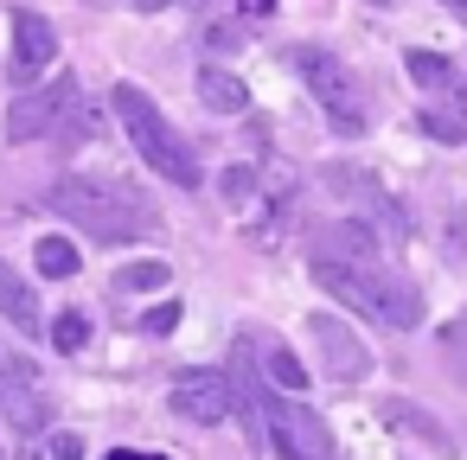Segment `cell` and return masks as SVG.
Segmentation results:
<instances>
[{"label":"cell","mask_w":467,"mask_h":460,"mask_svg":"<svg viewBox=\"0 0 467 460\" xmlns=\"http://www.w3.org/2000/svg\"><path fill=\"white\" fill-rule=\"evenodd\" d=\"M46 205H52L65 224L90 230L97 243H148V237H161L154 199H148L135 179H122V173H65V179L46 192Z\"/></svg>","instance_id":"6da1fadb"},{"label":"cell","mask_w":467,"mask_h":460,"mask_svg":"<svg viewBox=\"0 0 467 460\" xmlns=\"http://www.w3.org/2000/svg\"><path fill=\"white\" fill-rule=\"evenodd\" d=\"M109 109H116V122H122L129 148L141 154V167H148L154 179H167L173 192H199V186H205V167H199V154L186 148V135H180V128L161 116V103H154L141 84H116Z\"/></svg>","instance_id":"7a4b0ae2"},{"label":"cell","mask_w":467,"mask_h":460,"mask_svg":"<svg viewBox=\"0 0 467 460\" xmlns=\"http://www.w3.org/2000/svg\"><path fill=\"white\" fill-rule=\"evenodd\" d=\"M314 281H320L339 307H352L358 320H371V326L410 332V326L422 320V294H416V281H403V275H390V269H378V262L314 256Z\"/></svg>","instance_id":"3957f363"},{"label":"cell","mask_w":467,"mask_h":460,"mask_svg":"<svg viewBox=\"0 0 467 460\" xmlns=\"http://www.w3.org/2000/svg\"><path fill=\"white\" fill-rule=\"evenodd\" d=\"M295 71H301L307 97L320 103V116L333 122V135H365V128H371L365 84L346 71V58H333V52H320V46H301V52H295Z\"/></svg>","instance_id":"277c9868"},{"label":"cell","mask_w":467,"mask_h":460,"mask_svg":"<svg viewBox=\"0 0 467 460\" xmlns=\"http://www.w3.org/2000/svg\"><path fill=\"white\" fill-rule=\"evenodd\" d=\"M403 71H410V77H416V90L435 103V109H422V122H416V128H422V135H435V141H461V135H467V84H461V71H454L441 52H422V46L403 58Z\"/></svg>","instance_id":"5b68a950"},{"label":"cell","mask_w":467,"mask_h":460,"mask_svg":"<svg viewBox=\"0 0 467 460\" xmlns=\"http://www.w3.org/2000/svg\"><path fill=\"white\" fill-rule=\"evenodd\" d=\"M256 415H263V428H269V447H275V460H333V428L307 409V403H295L288 390H263L256 396Z\"/></svg>","instance_id":"8992f818"},{"label":"cell","mask_w":467,"mask_h":460,"mask_svg":"<svg viewBox=\"0 0 467 460\" xmlns=\"http://www.w3.org/2000/svg\"><path fill=\"white\" fill-rule=\"evenodd\" d=\"M84 103V84L78 77H52V84H33L7 103V141H46V135H65L71 109Z\"/></svg>","instance_id":"52a82bcc"},{"label":"cell","mask_w":467,"mask_h":460,"mask_svg":"<svg viewBox=\"0 0 467 460\" xmlns=\"http://www.w3.org/2000/svg\"><path fill=\"white\" fill-rule=\"evenodd\" d=\"M0 409H7V422H14V434L20 441H33L39 428H46V377H39V364L20 352V345H7L0 339Z\"/></svg>","instance_id":"ba28073f"},{"label":"cell","mask_w":467,"mask_h":460,"mask_svg":"<svg viewBox=\"0 0 467 460\" xmlns=\"http://www.w3.org/2000/svg\"><path fill=\"white\" fill-rule=\"evenodd\" d=\"M58 58V26L39 7H14V84L33 90Z\"/></svg>","instance_id":"9c48e42d"},{"label":"cell","mask_w":467,"mask_h":460,"mask_svg":"<svg viewBox=\"0 0 467 460\" xmlns=\"http://www.w3.org/2000/svg\"><path fill=\"white\" fill-rule=\"evenodd\" d=\"M167 396H173V409H180L186 422H199V428H218V422L231 415V403H237V396H231V377H224V371H205V364L180 371Z\"/></svg>","instance_id":"30bf717a"},{"label":"cell","mask_w":467,"mask_h":460,"mask_svg":"<svg viewBox=\"0 0 467 460\" xmlns=\"http://www.w3.org/2000/svg\"><path fill=\"white\" fill-rule=\"evenodd\" d=\"M327 186H333L339 199H352V205H358L365 218L378 211V218H384V230H390V237H403V211H397V205L384 199V186H378L371 173H358V167H333V173H327Z\"/></svg>","instance_id":"8fae6325"},{"label":"cell","mask_w":467,"mask_h":460,"mask_svg":"<svg viewBox=\"0 0 467 460\" xmlns=\"http://www.w3.org/2000/svg\"><path fill=\"white\" fill-rule=\"evenodd\" d=\"M307 332H314V345L327 352V364H333V377H346V383H358V377L371 371V352H365V345H358V339L346 332V320H320V313H314V326H307Z\"/></svg>","instance_id":"7c38bea8"},{"label":"cell","mask_w":467,"mask_h":460,"mask_svg":"<svg viewBox=\"0 0 467 460\" xmlns=\"http://www.w3.org/2000/svg\"><path fill=\"white\" fill-rule=\"evenodd\" d=\"M0 320L14 326V339H26V332H39V294H33V281H20L14 275V262H0Z\"/></svg>","instance_id":"4fadbf2b"},{"label":"cell","mask_w":467,"mask_h":460,"mask_svg":"<svg viewBox=\"0 0 467 460\" xmlns=\"http://www.w3.org/2000/svg\"><path fill=\"white\" fill-rule=\"evenodd\" d=\"M199 103L218 109V116H237V109H250V90H244V77H231L224 65H205V71H199Z\"/></svg>","instance_id":"5bb4252c"},{"label":"cell","mask_w":467,"mask_h":460,"mask_svg":"<svg viewBox=\"0 0 467 460\" xmlns=\"http://www.w3.org/2000/svg\"><path fill=\"white\" fill-rule=\"evenodd\" d=\"M33 262H39L46 281H71V275H78V243H65V237H39Z\"/></svg>","instance_id":"9a60e30c"},{"label":"cell","mask_w":467,"mask_h":460,"mask_svg":"<svg viewBox=\"0 0 467 460\" xmlns=\"http://www.w3.org/2000/svg\"><path fill=\"white\" fill-rule=\"evenodd\" d=\"M263 371H269V377H275V390H288V396H301V390H307V371H301V358H295L288 345H269V352H263Z\"/></svg>","instance_id":"2e32d148"},{"label":"cell","mask_w":467,"mask_h":460,"mask_svg":"<svg viewBox=\"0 0 467 460\" xmlns=\"http://www.w3.org/2000/svg\"><path fill=\"white\" fill-rule=\"evenodd\" d=\"M58 352H84L90 345V313H78V307H65L58 320H52V332H46Z\"/></svg>","instance_id":"e0dca14e"},{"label":"cell","mask_w":467,"mask_h":460,"mask_svg":"<svg viewBox=\"0 0 467 460\" xmlns=\"http://www.w3.org/2000/svg\"><path fill=\"white\" fill-rule=\"evenodd\" d=\"M116 288L122 294H154V288H167V262H129L116 275Z\"/></svg>","instance_id":"ac0fdd59"},{"label":"cell","mask_w":467,"mask_h":460,"mask_svg":"<svg viewBox=\"0 0 467 460\" xmlns=\"http://www.w3.org/2000/svg\"><path fill=\"white\" fill-rule=\"evenodd\" d=\"M173 326H180V301H167V307H154V313L141 320V332H154V339H167Z\"/></svg>","instance_id":"d6986e66"},{"label":"cell","mask_w":467,"mask_h":460,"mask_svg":"<svg viewBox=\"0 0 467 460\" xmlns=\"http://www.w3.org/2000/svg\"><path fill=\"white\" fill-rule=\"evenodd\" d=\"M46 454H52V460H84V441H78V434H65V428H58V434H52V441H46Z\"/></svg>","instance_id":"ffe728a7"},{"label":"cell","mask_w":467,"mask_h":460,"mask_svg":"<svg viewBox=\"0 0 467 460\" xmlns=\"http://www.w3.org/2000/svg\"><path fill=\"white\" fill-rule=\"evenodd\" d=\"M135 7H141V14H161V7H173V0H135Z\"/></svg>","instance_id":"44dd1931"},{"label":"cell","mask_w":467,"mask_h":460,"mask_svg":"<svg viewBox=\"0 0 467 460\" xmlns=\"http://www.w3.org/2000/svg\"><path fill=\"white\" fill-rule=\"evenodd\" d=\"M109 460H154V454H129V447H116V454H109Z\"/></svg>","instance_id":"7402d4cb"},{"label":"cell","mask_w":467,"mask_h":460,"mask_svg":"<svg viewBox=\"0 0 467 460\" xmlns=\"http://www.w3.org/2000/svg\"><path fill=\"white\" fill-rule=\"evenodd\" d=\"M20 460H46V454H39V447H20Z\"/></svg>","instance_id":"603a6c76"},{"label":"cell","mask_w":467,"mask_h":460,"mask_svg":"<svg viewBox=\"0 0 467 460\" xmlns=\"http://www.w3.org/2000/svg\"><path fill=\"white\" fill-rule=\"evenodd\" d=\"M448 7H454V14H461V20H467V0H448Z\"/></svg>","instance_id":"cb8c5ba5"},{"label":"cell","mask_w":467,"mask_h":460,"mask_svg":"<svg viewBox=\"0 0 467 460\" xmlns=\"http://www.w3.org/2000/svg\"><path fill=\"white\" fill-rule=\"evenodd\" d=\"M454 332H467V313H461V320H454Z\"/></svg>","instance_id":"d4e9b609"},{"label":"cell","mask_w":467,"mask_h":460,"mask_svg":"<svg viewBox=\"0 0 467 460\" xmlns=\"http://www.w3.org/2000/svg\"><path fill=\"white\" fill-rule=\"evenodd\" d=\"M378 7H390V0H378Z\"/></svg>","instance_id":"484cf974"},{"label":"cell","mask_w":467,"mask_h":460,"mask_svg":"<svg viewBox=\"0 0 467 460\" xmlns=\"http://www.w3.org/2000/svg\"><path fill=\"white\" fill-rule=\"evenodd\" d=\"M0 460H7V447H0Z\"/></svg>","instance_id":"4316f807"}]
</instances>
